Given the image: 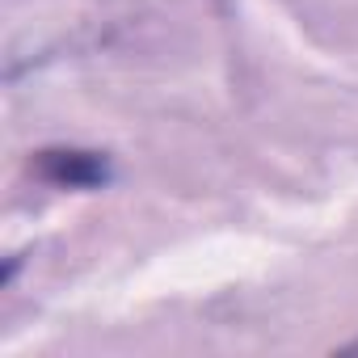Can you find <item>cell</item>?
<instances>
[{
  "label": "cell",
  "mask_w": 358,
  "mask_h": 358,
  "mask_svg": "<svg viewBox=\"0 0 358 358\" xmlns=\"http://www.w3.org/2000/svg\"><path fill=\"white\" fill-rule=\"evenodd\" d=\"M30 173L55 190H101L110 182V156L89 148H43L34 152Z\"/></svg>",
  "instance_id": "obj_1"
},
{
  "label": "cell",
  "mask_w": 358,
  "mask_h": 358,
  "mask_svg": "<svg viewBox=\"0 0 358 358\" xmlns=\"http://www.w3.org/2000/svg\"><path fill=\"white\" fill-rule=\"evenodd\" d=\"M345 350H350V354H358V341H350V345H345Z\"/></svg>",
  "instance_id": "obj_2"
}]
</instances>
